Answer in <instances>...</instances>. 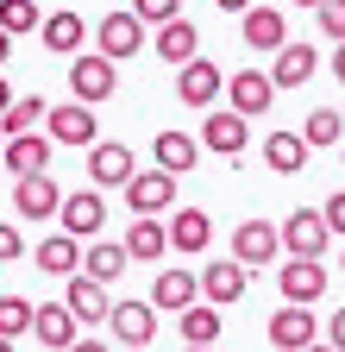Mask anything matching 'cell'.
<instances>
[{
  "mask_svg": "<svg viewBox=\"0 0 345 352\" xmlns=\"http://www.w3.org/2000/svg\"><path fill=\"white\" fill-rule=\"evenodd\" d=\"M69 95H75V101H88V107L113 101V95H119V63L101 57V51H95V57H82V51H75V57H69Z\"/></svg>",
  "mask_w": 345,
  "mask_h": 352,
  "instance_id": "obj_1",
  "label": "cell"
},
{
  "mask_svg": "<svg viewBox=\"0 0 345 352\" xmlns=\"http://www.w3.org/2000/svg\"><path fill=\"white\" fill-rule=\"evenodd\" d=\"M95 44H101V57H113V63H126V57H139L145 44H151V25L126 7V13H107L101 25H95Z\"/></svg>",
  "mask_w": 345,
  "mask_h": 352,
  "instance_id": "obj_2",
  "label": "cell"
},
{
  "mask_svg": "<svg viewBox=\"0 0 345 352\" xmlns=\"http://www.w3.org/2000/svg\"><path fill=\"white\" fill-rule=\"evenodd\" d=\"M132 176H139L132 145H119V139H95V145H88V183H95V189H126Z\"/></svg>",
  "mask_w": 345,
  "mask_h": 352,
  "instance_id": "obj_3",
  "label": "cell"
},
{
  "mask_svg": "<svg viewBox=\"0 0 345 352\" xmlns=\"http://www.w3.org/2000/svg\"><path fill=\"white\" fill-rule=\"evenodd\" d=\"M326 239H333V227H326L320 208H295V214L283 220V258H320Z\"/></svg>",
  "mask_w": 345,
  "mask_h": 352,
  "instance_id": "obj_4",
  "label": "cell"
},
{
  "mask_svg": "<svg viewBox=\"0 0 345 352\" xmlns=\"http://www.w3.org/2000/svg\"><path fill=\"white\" fill-rule=\"evenodd\" d=\"M233 258L245 264H283V227H270V220H239L233 227Z\"/></svg>",
  "mask_w": 345,
  "mask_h": 352,
  "instance_id": "obj_5",
  "label": "cell"
},
{
  "mask_svg": "<svg viewBox=\"0 0 345 352\" xmlns=\"http://www.w3.org/2000/svg\"><path fill=\"white\" fill-rule=\"evenodd\" d=\"M119 195H126V208H132V214H169V201H176V176H169L163 164H151V170H139Z\"/></svg>",
  "mask_w": 345,
  "mask_h": 352,
  "instance_id": "obj_6",
  "label": "cell"
},
{
  "mask_svg": "<svg viewBox=\"0 0 345 352\" xmlns=\"http://www.w3.org/2000/svg\"><path fill=\"white\" fill-rule=\"evenodd\" d=\"M276 289H283V302H320V289H326V258H283L276 264Z\"/></svg>",
  "mask_w": 345,
  "mask_h": 352,
  "instance_id": "obj_7",
  "label": "cell"
},
{
  "mask_svg": "<svg viewBox=\"0 0 345 352\" xmlns=\"http://www.w3.org/2000/svg\"><path fill=\"white\" fill-rule=\"evenodd\" d=\"M151 51L169 63V69H182V63H195L201 57V32H195V19H163V25H151Z\"/></svg>",
  "mask_w": 345,
  "mask_h": 352,
  "instance_id": "obj_8",
  "label": "cell"
},
{
  "mask_svg": "<svg viewBox=\"0 0 345 352\" xmlns=\"http://www.w3.org/2000/svg\"><path fill=\"white\" fill-rule=\"evenodd\" d=\"M51 151H57L51 132H13V139L0 145V164H7L13 176H45L51 170Z\"/></svg>",
  "mask_w": 345,
  "mask_h": 352,
  "instance_id": "obj_9",
  "label": "cell"
},
{
  "mask_svg": "<svg viewBox=\"0 0 345 352\" xmlns=\"http://www.w3.org/2000/svg\"><path fill=\"white\" fill-rule=\"evenodd\" d=\"M45 132H51L57 145H95L101 139V120H95L88 101H63V107L45 113Z\"/></svg>",
  "mask_w": 345,
  "mask_h": 352,
  "instance_id": "obj_10",
  "label": "cell"
},
{
  "mask_svg": "<svg viewBox=\"0 0 345 352\" xmlns=\"http://www.w3.org/2000/svg\"><path fill=\"white\" fill-rule=\"evenodd\" d=\"M245 139H251V132H245V113L239 107H207V120H201V145L207 151H220L233 164V157H245Z\"/></svg>",
  "mask_w": 345,
  "mask_h": 352,
  "instance_id": "obj_11",
  "label": "cell"
},
{
  "mask_svg": "<svg viewBox=\"0 0 345 352\" xmlns=\"http://www.w3.org/2000/svg\"><path fill=\"white\" fill-rule=\"evenodd\" d=\"M57 220H63V233L95 239V233L107 227V195H101V189H69L63 208H57Z\"/></svg>",
  "mask_w": 345,
  "mask_h": 352,
  "instance_id": "obj_12",
  "label": "cell"
},
{
  "mask_svg": "<svg viewBox=\"0 0 345 352\" xmlns=\"http://www.w3.org/2000/svg\"><path fill=\"white\" fill-rule=\"evenodd\" d=\"M314 340H320V321H314V308H308V302H283L276 315H270V346L301 352V346H314Z\"/></svg>",
  "mask_w": 345,
  "mask_h": 352,
  "instance_id": "obj_13",
  "label": "cell"
},
{
  "mask_svg": "<svg viewBox=\"0 0 345 352\" xmlns=\"http://www.w3.org/2000/svg\"><path fill=\"white\" fill-rule=\"evenodd\" d=\"M220 95H226V88H220V63L195 57V63H182V69H176V101H182V107H201V113H207Z\"/></svg>",
  "mask_w": 345,
  "mask_h": 352,
  "instance_id": "obj_14",
  "label": "cell"
},
{
  "mask_svg": "<svg viewBox=\"0 0 345 352\" xmlns=\"http://www.w3.org/2000/svg\"><path fill=\"white\" fill-rule=\"evenodd\" d=\"M107 333H113L119 346H151V340H157V308H151V296H145V302H113Z\"/></svg>",
  "mask_w": 345,
  "mask_h": 352,
  "instance_id": "obj_15",
  "label": "cell"
},
{
  "mask_svg": "<svg viewBox=\"0 0 345 352\" xmlns=\"http://www.w3.org/2000/svg\"><path fill=\"white\" fill-rule=\"evenodd\" d=\"M13 208H19V220H57L63 189L51 183V170L45 176H13Z\"/></svg>",
  "mask_w": 345,
  "mask_h": 352,
  "instance_id": "obj_16",
  "label": "cell"
},
{
  "mask_svg": "<svg viewBox=\"0 0 345 352\" xmlns=\"http://www.w3.org/2000/svg\"><path fill=\"white\" fill-rule=\"evenodd\" d=\"M270 101H276V82H270L264 69H239V76H226V107H239L245 120L270 113Z\"/></svg>",
  "mask_w": 345,
  "mask_h": 352,
  "instance_id": "obj_17",
  "label": "cell"
},
{
  "mask_svg": "<svg viewBox=\"0 0 345 352\" xmlns=\"http://www.w3.org/2000/svg\"><path fill=\"white\" fill-rule=\"evenodd\" d=\"M32 340L45 346V352H69L82 340V321L69 315V302H45V308H38V321H32Z\"/></svg>",
  "mask_w": 345,
  "mask_h": 352,
  "instance_id": "obj_18",
  "label": "cell"
},
{
  "mask_svg": "<svg viewBox=\"0 0 345 352\" xmlns=\"http://www.w3.org/2000/svg\"><path fill=\"white\" fill-rule=\"evenodd\" d=\"M314 69H320V51H314V44H301V38H289L283 51L270 57V82H276V95H283V88H301Z\"/></svg>",
  "mask_w": 345,
  "mask_h": 352,
  "instance_id": "obj_19",
  "label": "cell"
},
{
  "mask_svg": "<svg viewBox=\"0 0 345 352\" xmlns=\"http://www.w3.org/2000/svg\"><path fill=\"white\" fill-rule=\"evenodd\" d=\"M63 302H69V315H75L82 327H95V321H107V315H113L107 283H95L88 271H75V277H69V296H63Z\"/></svg>",
  "mask_w": 345,
  "mask_h": 352,
  "instance_id": "obj_20",
  "label": "cell"
},
{
  "mask_svg": "<svg viewBox=\"0 0 345 352\" xmlns=\"http://www.w3.org/2000/svg\"><path fill=\"white\" fill-rule=\"evenodd\" d=\"M239 296H245V264H239V258H213L207 271H201V302L233 308Z\"/></svg>",
  "mask_w": 345,
  "mask_h": 352,
  "instance_id": "obj_21",
  "label": "cell"
},
{
  "mask_svg": "<svg viewBox=\"0 0 345 352\" xmlns=\"http://www.w3.org/2000/svg\"><path fill=\"white\" fill-rule=\"evenodd\" d=\"M239 19H245L239 32H245V44H251V51H270V57H276L283 44H289V19H283L276 7H245Z\"/></svg>",
  "mask_w": 345,
  "mask_h": 352,
  "instance_id": "obj_22",
  "label": "cell"
},
{
  "mask_svg": "<svg viewBox=\"0 0 345 352\" xmlns=\"http://www.w3.org/2000/svg\"><path fill=\"white\" fill-rule=\"evenodd\" d=\"M195 302H201V277L157 271V283H151V308H157V315H182V308H195Z\"/></svg>",
  "mask_w": 345,
  "mask_h": 352,
  "instance_id": "obj_23",
  "label": "cell"
},
{
  "mask_svg": "<svg viewBox=\"0 0 345 352\" xmlns=\"http://www.w3.org/2000/svg\"><path fill=\"white\" fill-rule=\"evenodd\" d=\"M82 245L88 239H75V233H57V239H38V252H32V264L45 277H75L82 271Z\"/></svg>",
  "mask_w": 345,
  "mask_h": 352,
  "instance_id": "obj_24",
  "label": "cell"
},
{
  "mask_svg": "<svg viewBox=\"0 0 345 352\" xmlns=\"http://www.w3.org/2000/svg\"><path fill=\"white\" fill-rule=\"evenodd\" d=\"M126 264H132V252H126L119 239H88L82 245V271H88L95 283H107V289L126 277Z\"/></svg>",
  "mask_w": 345,
  "mask_h": 352,
  "instance_id": "obj_25",
  "label": "cell"
},
{
  "mask_svg": "<svg viewBox=\"0 0 345 352\" xmlns=\"http://www.w3.org/2000/svg\"><path fill=\"white\" fill-rule=\"evenodd\" d=\"M38 38H45V51H51V57H75L82 44H88V19H82V13H45Z\"/></svg>",
  "mask_w": 345,
  "mask_h": 352,
  "instance_id": "obj_26",
  "label": "cell"
},
{
  "mask_svg": "<svg viewBox=\"0 0 345 352\" xmlns=\"http://www.w3.org/2000/svg\"><path fill=\"white\" fill-rule=\"evenodd\" d=\"M151 157H157L169 176H189V170L201 164V139H189V132L169 126V132H157V139H151Z\"/></svg>",
  "mask_w": 345,
  "mask_h": 352,
  "instance_id": "obj_27",
  "label": "cell"
},
{
  "mask_svg": "<svg viewBox=\"0 0 345 352\" xmlns=\"http://www.w3.org/2000/svg\"><path fill=\"white\" fill-rule=\"evenodd\" d=\"M126 252H132L139 264H157L169 252V227H163V214H139L132 227H126Z\"/></svg>",
  "mask_w": 345,
  "mask_h": 352,
  "instance_id": "obj_28",
  "label": "cell"
},
{
  "mask_svg": "<svg viewBox=\"0 0 345 352\" xmlns=\"http://www.w3.org/2000/svg\"><path fill=\"white\" fill-rule=\"evenodd\" d=\"M207 239H213V220L201 214V208H176V214H169V245H176V252H207Z\"/></svg>",
  "mask_w": 345,
  "mask_h": 352,
  "instance_id": "obj_29",
  "label": "cell"
},
{
  "mask_svg": "<svg viewBox=\"0 0 345 352\" xmlns=\"http://www.w3.org/2000/svg\"><path fill=\"white\" fill-rule=\"evenodd\" d=\"M308 139H301V132H270L264 139V164L276 170V176H301V164H308Z\"/></svg>",
  "mask_w": 345,
  "mask_h": 352,
  "instance_id": "obj_30",
  "label": "cell"
},
{
  "mask_svg": "<svg viewBox=\"0 0 345 352\" xmlns=\"http://www.w3.org/2000/svg\"><path fill=\"white\" fill-rule=\"evenodd\" d=\"M176 327H182L189 346H213V340H220V308H213V302H195V308L176 315Z\"/></svg>",
  "mask_w": 345,
  "mask_h": 352,
  "instance_id": "obj_31",
  "label": "cell"
},
{
  "mask_svg": "<svg viewBox=\"0 0 345 352\" xmlns=\"http://www.w3.org/2000/svg\"><path fill=\"white\" fill-rule=\"evenodd\" d=\"M45 113H51L45 95H13V107L0 113V132H7V139L13 132H32V126H45Z\"/></svg>",
  "mask_w": 345,
  "mask_h": 352,
  "instance_id": "obj_32",
  "label": "cell"
},
{
  "mask_svg": "<svg viewBox=\"0 0 345 352\" xmlns=\"http://www.w3.org/2000/svg\"><path fill=\"white\" fill-rule=\"evenodd\" d=\"M301 139H308L314 151H320V145H339V139H345V113H339V107H314L308 120H301Z\"/></svg>",
  "mask_w": 345,
  "mask_h": 352,
  "instance_id": "obj_33",
  "label": "cell"
},
{
  "mask_svg": "<svg viewBox=\"0 0 345 352\" xmlns=\"http://www.w3.org/2000/svg\"><path fill=\"white\" fill-rule=\"evenodd\" d=\"M45 25V13H38V0H0V32L7 38H25Z\"/></svg>",
  "mask_w": 345,
  "mask_h": 352,
  "instance_id": "obj_34",
  "label": "cell"
},
{
  "mask_svg": "<svg viewBox=\"0 0 345 352\" xmlns=\"http://www.w3.org/2000/svg\"><path fill=\"white\" fill-rule=\"evenodd\" d=\"M32 321H38V308H32L25 296H0V340L32 333Z\"/></svg>",
  "mask_w": 345,
  "mask_h": 352,
  "instance_id": "obj_35",
  "label": "cell"
},
{
  "mask_svg": "<svg viewBox=\"0 0 345 352\" xmlns=\"http://www.w3.org/2000/svg\"><path fill=\"white\" fill-rule=\"evenodd\" d=\"M314 19H320V38H345V0H320V7H314Z\"/></svg>",
  "mask_w": 345,
  "mask_h": 352,
  "instance_id": "obj_36",
  "label": "cell"
},
{
  "mask_svg": "<svg viewBox=\"0 0 345 352\" xmlns=\"http://www.w3.org/2000/svg\"><path fill=\"white\" fill-rule=\"evenodd\" d=\"M132 13H139L145 25H163V19H176L182 7H176V0H132Z\"/></svg>",
  "mask_w": 345,
  "mask_h": 352,
  "instance_id": "obj_37",
  "label": "cell"
},
{
  "mask_svg": "<svg viewBox=\"0 0 345 352\" xmlns=\"http://www.w3.org/2000/svg\"><path fill=\"white\" fill-rule=\"evenodd\" d=\"M320 214H326L333 239H345V189H339V195H326V208H320Z\"/></svg>",
  "mask_w": 345,
  "mask_h": 352,
  "instance_id": "obj_38",
  "label": "cell"
},
{
  "mask_svg": "<svg viewBox=\"0 0 345 352\" xmlns=\"http://www.w3.org/2000/svg\"><path fill=\"white\" fill-rule=\"evenodd\" d=\"M19 252H25L19 227H13V220H0V264H7V258H19Z\"/></svg>",
  "mask_w": 345,
  "mask_h": 352,
  "instance_id": "obj_39",
  "label": "cell"
},
{
  "mask_svg": "<svg viewBox=\"0 0 345 352\" xmlns=\"http://www.w3.org/2000/svg\"><path fill=\"white\" fill-rule=\"evenodd\" d=\"M326 340H333V346H339V352H345V302H339V308H333V321H326Z\"/></svg>",
  "mask_w": 345,
  "mask_h": 352,
  "instance_id": "obj_40",
  "label": "cell"
},
{
  "mask_svg": "<svg viewBox=\"0 0 345 352\" xmlns=\"http://www.w3.org/2000/svg\"><path fill=\"white\" fill-rule=\"evenodd\" d=\"M69 352H113V346H107V340H75Z\"/></svg>",
  "mask_w": 345,
  "mask_h": 352,
  "instance_id": "obj_41",
  "label": "cell"
},
{
  "mask_svg": "<svg viewBox=\"0 0 345 352\" xmlns=\"http://www.w3.org/2000/svg\"><path fill=\"white\" fill-rule=\"evenodd\" d=\"M333 76H339V82H345V38H339V44H333Z\"/></svg>",
  "mask_w": 345,
  "mask_h": 352,
  "instance_id": "obj_42",
  "label": "cell"
},
{
  "mask_svg": "<svg viewBox=\"0 0 345 352\" xmlns=\"http://www.w3.org/2000/svg\"><path fill=\"white\" fill-rule=\"evenodd\" d=\"M220 13H245V7H257V0H213Z\"/></svg>",
  "mask_w": 345,
  "mask_h": 352,
  "instance_id": "obj_43",
  "label": "cell"
},
{
  "mask_svg": "<svg viewBox=\"0 0 345 352\" xmlns=\"http://www.w3.org/2000/svg\"><path fill=\"white\" fill-rule=\"evenodd\" d=\"M7 107H13V82L0 76V113H7Z\"/></svg>",
  "mask_w": 345,
  "mask_h": 352,
  "instance_id": "obj_44",
  "label": "cell"
},
{
  "mask_svg": "<svg viewBox=\"0 0 345 352\" xmlns=\"http://www.w3.org/2000/svg\"><path fill=\"white\" fill-rule=\"evenodd\" d=\"M301 352H339V346L333 340H314V346H301Z\"/></svg>",
  "mask_w": 345,
  "mask_h": 352,
  "instance_id": "obj_45",
  "label": "cell"
},
{
  "mask_svg": "<svg viewBox=\"0 0 345 352\" xmlns=\"http://www.w3.org/2000/svg\"><path fill=\"white\" fill-rule=\"evenodd\" d=\"M7 57H13V38H7V32H0V63H7Z\"/></svg>",
  "mask_w": 345,
  "mask_h": 352,
  "instance_id": "obj_46",
  "label": "cell"
},
{
  "mask_svg": "<svg viewBox=\"0 0 345 352\" xmlns=\"http://www.w3.org/2000/svg\"><path fill=\"white\" fill-rule=\"evenodd\" d=\"M289 7H320V0H289Z\"/></svg>",
  "mask_w": 345,
  "mask_h": 352,
  "instance_id": "obj_47",
  "label": "cell"
},
{
  "mask_svg": "<svg viewBox=\"0 0 345 352\" xmlns=\"http://www.w3.org/2000/svg\"><path fill=\"white\" fill-rule=\"evenodd\" d=\"M0 352H13V340H0Z\"/></svg>",
  "mask_w": 345,
  "mask_h": 352,
  "instance_id": "obj_48",
  "label": "cell"
},
{
  "mask_svg": "<svg viewBox=\"0 0 345 352\" xmlns=\"http://www.w3.org/2000/svg\"><path fill=\"white\" fill-rule=\"evenodd\" d=\"M126 352H151V346H126Z\"/></svg>",
  "mask_w": 345,
  "mask_h": 352,
  "instance_id": "obj_49",
  "label": "cell"
},
{
  "mask_svg": "<svg viewBox=\"0 0 345 352\" xmlns=\"http://www.w3.org/2000/svg\"><path fill=\"white\" fill-rule=\"evenodd\" d=\"M182 352H207V346H182Z\"/></svg>",
  "mask_w": 345,
  "mask_h": 352,
  "instance_id": "obj_50",
  "label": "cell"
},
{
  "mask_svg": "<svg viewBox=\"0 0 345 352\" xmlns=\"http://www.w3.org/2000/svg\"><path fill=\"white\" fill-rule=\"evenodd\" d=\"M0 145H7V132H0Z\"/></svg>",
  "mask_w": 345,
  "mask_h": 352,
  "instance_id": "obj_51",
  "label": "cell"
}]
</instances>
